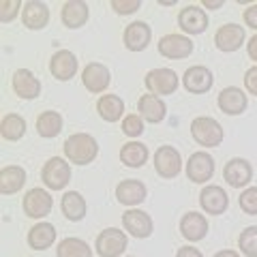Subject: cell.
Returning a JSON list of instances; mask_svg holds the SVG:
<instances>
[{"mask_svg": "<svg viewBox=\"0 0 257 257\" xmlns=\"http://www.w3.org/2000/svg\"><path fill=\"white\" fill-rule=\"evenodd\" d=\"M64 157L73 165H88L99 155V142L90 133H73L64 142Z\"/></svg>", "mask_w": 257, "mask_h": 257, "instance_id": "obj_1", "label": "cell"}, {"mask_svg": "<svg viewBox=\"0 0 257 257\" xmlns=\"http://www.w3.org/2000/svg\"><path fill=\"white\" fill-rule=\"evenodd\" d=\"M191 135H193V140L204 148H216V146H221L225 140V131L219 124V120H214L210 116H197L193 120Z\"/></svg>", "mask_w": 257, "mask_h": 257, "instance_id": "obj_2", "label": "cell"}, {"mask_svg": "<svg viewBox=\"0 0 257 257\" xmlns=\"http://www.w3.org/2000/svg\"><path fill=\"white\" fill-rule=\"evenodd\" d=\"M126 244H128L126 231L118 227H107L96 236L94 251L99 257H120L126 251Z\"/></svg>", "mask_w": 257, "mask_h": 257, "instance_id": "obj_3", "label": "cell"}, {"mask_svg": "<svg viewBox=\"0 0 257 257\" xmlns=\"http://www.w3.org/2000/svg\"><path fill=\"white\" fill-rule=\"evenodd\" d=\"M41 180L50 191H62L71 182V165L67 159L52 157L41 170Z\"/></svg>", "mask_w": 257, "mask_h": 257, "instance_id": "obj_4", "label": "cell"}, {"mask_svg": "<svg viewBox=\"0 0 257 257\" xmlns=\"http://www.w3.org/2000/svg\"><path fill=\"white\" fill-rule=\"evenodd\" d=\"M144 84H146L148 92L155 94V96H167V94H174L176 88H178V75H176L174 69H152L146 73V79H144Z\"/></svg>", "mask_w": 257, "mask_h": 257, "instance_id": "obj_5", "label": "cell"}, {"mask_svg": "<svg viewBox=\"0 0 257 257\" xmlns=\"http://www.w3.org/2000/svg\"><path fill=\"white\" fill-rule=\"evenodd\" d=\"M155 172L165 180L176 178L182 172V157L174 146H159L155 152Z\"/></svg>", "mask_w": 257, "mask_h": 257, "instance_id": "obj_6", "label": "cell"}, {"mask_svg": "<svg viewBox=\"0 0 257 257\" xmlns=\"http://www.w3.org/2000/svg\"><path fill=\"white\" fill-rule=\"evenodd\" d=\"M24 212H26V216H30V219H45L47 214L52 212L54 208V199L50 195V191L47 189H30L26 195H24Z\"/></svg>", "mask_w": 257, "mask_h": 257, "instance_id": "obj_7", "label": "cell"}, {"mask_svg": "<svg viewBox=\"0 0 257 257\" xmlns=\"http://www.w3.org/2000/svg\"><path fill=\"white\" fill-rule=\"evenodd\" d=\"M159 54L170 60H184L193 54V41L187 35H165L159 39Z\"/></svg>", "mask_w": 257, "mask_h": 257, "instance_id": "obj_8", "label": "cell"}, {"mask_svg": "<svg viewBox=\"0 0 257 257\" xmlns=\"http://www.w3.org/2000/svg\"><path fill=\"white\" fill-rule=\"evenodd\" d=\"M122 227L126 234H131L133 238H150L152 229H155V223H152L150 214L140 210V208H128L126 212H122Z\"/></svg>", "mask_w": 257, "mask_h": 257, "instance_id": "obj_9", "label": "cell"}, {"mask_svg": "<svg viewBox=\"0 0 257 257\" xmlns=\"http://www.w3.org/2000/svg\"><path fill=\"white\" fill-rule=\"evenodd\" d=\"M214 176V159L208 152H193L187 161V178L195 184H204Z\"/></svg>", "mask_w": 257, "mask_h": 257, "instance_id": "obj_10", "label": "cell"}, {"mask_svg": "<svg viewBox=\"0 0 257 257\" xmlns=\"http://www.w3.org/2000/svg\"><path fill=\"white\" fill-rule=\"evenodd\" d=\"M223 178H225V182H227L229 187L244 189L246 184L253 180V167H251V163H248L246 159L234 157V159H229L227 163H225Z\"/></svg>", "mask_w": 257, "mask_h": 257, "instance_id": "obj_11", "label": "cell"}, {"mask_svg": "<svg viewBox=\"0 0 257 257\" xmlns=\"http://www.w3.org/2000/svg\"><path fill=\"white\" fill-rule=\"evenodd\" d=\"M178 26L184 35H202L208 28V13L199 5H187L178 13Z\"/></svg>", "mask_w": 257, "mask_h": 257, "instance_id": "obj_12", "label": "cell"}, {"mask_svg": "<svg viewBox=\"0 0 257 257\" xmlns=\"http://www.w3.org/2000/svg\"><path fill=\"white\" fill-rule=\"evenodd\" d=\"M199 206H202V210L206 214L219 216L229 208V195L219 184H208L199 193Z\"/></svg>", "mask_w": 257, "mask_h": 257, "instance_id": "obj_13", "label": "cell"}, {"mask_svg": "<svg viewBox=\"0 0 257 257\" xmlns=\"http://www.w3.org/2000/svg\"><path fill=\"white\" fill-rule=\"evenodd\" d=\"M214 84V77H212V71L204 67V64H195L184 71L182 75V86L184 90L191 92V94H204L212 88Z\"/></svg>", "mask_w": 257, "mask_h": 257, "instance_id": "obj_14", "label": "cell"}, {"mask_svg": "<svg viewBox=\"0 0 257 257\" xmlns=\"http://www.w3.org/2000/svg\"><path fill=\"white\" fill-rule=\"evenodd\" d=\"M111 82L109 69L101 62H88L86 69L82 71V84L88 92L92 94H101L107 90V86Z\"/></svg>", "mask_w": 257, "mask_h": 257, "instance_id": "obj_15", "label": "cell"}, {"mask_svg": "<svg viewBox=\"0 0 257 257\" xmlns=\"http://www.w3.org/2000/svg\"><path fill=\"white\" fill-rule=\"evenodd\" d=\"M216 105H219V109L223 111V114L238 116L248 107V96H246V92L242 90V88L227 86V88H223V90L219 92Z\"/></svg>", "mask_w": 257, "mask_h": 257, "instance_id": "obj_16", "label": "cell"}, {"mask_svg": "<svg viewBox=\"0 0 257 257\" xmlns=\"http://www.w3.org/2000/svg\"><path fill=\"white\" fill-rule=\"evenodd\" d=\"M244 28L240 24H225L216 30L214 35V45L219 52H225V54H231V52H238L240 47L244 43Z\"/></svg>", "mask_w": 257, "mask_h": 257, "instance_id": "obj_17", "label": "cell"}, {"mask_svg": "<svg viewBox=\"0 0 257 257\" xmlns=\"http://www.w3.org/2000/svg\"><path fill=\"white\" fill-rule=\"evenodd\" d=\"M11 86H13L15 94L24 101H32L41 94V82H39V77L32 73L30 69H18L15 71L13 79H11Z\"/></svg>", "mask_w": 257, "mask_h": 257, "instance_id": "obj_18", "label": "cell"}, {"mask_svg": "<svg viewBox=\"0 0 257 257\" xmlns=\"http://www.w3.org/2000/svg\"><path fill=\"white\" fill-rule=\"evenodd\" d=\"M77 69H79V62L75 58V54L69 50H58L50 60V73L58 82H69L71 77H75Z\"/></svg>", "mask_w": 257, "mask_h": 257, "instance_id": "obj_19", "label": "cell"}, {"mask_svg": "<svg viewBox=\"0 0 257 257\" xmlns=\"http://www.w3.org/2000/svg\"><path fill=\"white\" fill-rule=\"evenodd\" d=\"M150 39H152V30L146 22H131L124 28L122 43L128 52H144L150 45Z\"/></svg>", "mask_w": 257, "mask_h": 257, "instance_id": "obj_20", "label": "cell"}, {"mask_svg": "<svg viewBox=\"0 0 257 257\" xmlns=\"http://www.w3.org/2000/svg\"><path fill=\"white\" fill-rule=\"evenodd\" d=\"M148 197V189L142 180L135 178H126L116 187V199L122 206H140L142 202H146Z\"/></svg>", "mask_w": 257, "mask_h": 257, "instance_id": "obj_21", "label": "cell"}, {"mask_svg": "<svg viewBox=\"0 0 257 257\" xmlns=\"http://www.w3.org/2000/svg\"><path fill=\"white\" fill-rule=\"evenodd\" d=\"M22 24L28 30H43L47 24H50V9H47V5L39 3V0H28V3H24Z\"/></svg>", "mask_w": 257, "mask_h": 257, "instance_id": "obj_22", "label": "cell"}, {"mask_svg": "<svg viewBox=\"0 0 257 257\" xmlns=\"http://www.w3.org/2000/svg\"><path fill=\"white\" fill-rule=\"evenodd\" d=\"M180 234H182V238H187L189 242H199V240H204L208 234V219L202 212H195V210L182 214Z\"/></svg>", "mask_w": 257, "mask_h": 257, "instance_id": "obj_23", "label": "cell"}, {"mask_svg": "<svg viewBox=\"0 0 257 257\" xmlns=\"http://www.w3.org/2000/svg\"><path fill=\"white\" fill-rule=\"evenodd\" d=\"M90 18V9L82 0H67L60 9V20L69 30H77Z\"/></svg>", "mask_w": 257, "mask_h": 257, "instance_id": "obj_24", "label": "cell"}, {"mask_svg": "<svg viewBox=\"0 0 257 257\" xmlns=\"http://www.w3.org/2000/svg\"><path fill=\"white\" fill-rule=\"evenodd\" d=\"M138 111L140 116L146 120V122H152L157 124L161 120H165L167 116V105L161 96H155V94H142L140 101H138Z\"/></svg>", "mask_w": 257, "mask_h": 257, "instance_id": "obj_25", "label": "cell"}, {"mask_svg": "<svg viewBox=\"0 0 257 257\" xmlns=\"http://www.w3.org/2000/svg\"><path fill=\"white\" fill-rule=\"evenodd\" d=\"M26 240H28V246L35 248V251H47L56 240V227L52 223L41 221V223L32 225V227L28 229Z\"/></svg>", "mask_w": 257, "mask_h": 257, "instance_id": "obj_26", "label": "cell"}, {"mask_svg": "<svg viewBox=\"0 0 257 257\" xmlns=\"http://www.w3.org/2000/svg\"><path fill=\"white\" fill-rule=\"evenodd\" d=\"M60 210L69 221H73V223L82 221L86 216V212H88L86 197L79 191H67L60 199Z\"/></svg>", "mask_w": 257, "mask_h": 257, "instance_id": "obj_27", "label": "cell"}, {"mask_svg": "<svg viewBox=\"0 0 257 257\" xmlns=\"http://www.w3.org/2000/svg\"><path fill=\"white\" fill-rule=\"evenodd\" d=\"M148 146L142 142H126L122 144V148H120V161H122V165L131 167V170H138V167H144L148 161Z\"/></svg>", "mask_w": 257, "mask_h": 257, "instance_id": "obj_28", "label": "cell"}, {"mask_svg": "<svg viewBox=\"0 0 257 257\" xmlns=\"http://www.w3.org/2000/svg\"><path fill=\"white\" fill-rule=\"evenodd\" d=\"M26 184V170L20 165H7L0 172V193L3 195H13Z\"/></svg>", "mask_w": 257, "mask_h": 257, "instance_id": "obj_29", "label": "cell"}, {"mask_svg": "<svg viewBox=\"0 0 257 257\" xmlns=\"http://www.w3.org/2000/svg\"><path fill=\"white\" fill-rule=\"evenodd\" d=\"M96 111L105 122H118L124 111V101L118 94H103L96 101Z\"/></svg>", "mask_w": 257, "mask_h": 257, "instance_id": "obj_30", "label": "cell"}, {"mask_svg": "<svg viewBox=\"0 0 257 257\" xmlns=\"http://www.w3.org/2000/svg\"><path fill=\"white\" fill-rule=\"evenodd\" d=\"M60 131H62V116L58 114V111L45 109V111L39 114V118H37V133L41 135V138L52 140Z\"/></svg>", "mask_w": 257, "mask_h": 257, "instance_id": "obj_31", "label": "cell"}, {"mask_svg": "<svg viewBox=\"0 0 257 257\" xmlns=\"http://www.w3.org/2000/svg\"><path fill=\"white\" fill-rule=\"evenodd\" d=\"M0 135L7 142H18L26 135V120L20 114H7L0 120Z\"/></svg>", "mask_w": 257, "mask_h": 257, "instance_id": "obj_32", "label": "cell"}, {"mask_svg": "<svg viewBox=\"0 0 257 257\" xmlns=\"http://www.w3.org/2000/svg\"><path fill=\"white\" fill-rule=\"evenodd\" d=\"M58 257H92V248L82 238H64L56 246Z\"/></svg>", "mask_w": 257, "mask_h": 257, "instance_id": "obj_33", "label": "cell"}, {"mask_svg": "<svg viewBox=\"0 0 257 257\" xmlns=\"http://www.w3.org/2000/svg\"><path fill=\"white\" fill-rule=\"evenodd\" d=\"M238 246L242 255L246 257H257V225H251V227L242 229V234L238 238Z\"/></svg>", "mask_w": 257, "mask_h": 257, "instance_id": "obj_34", "label": "cell"}, {"mask_svg": "<svg viewBox=\"0 0 257 257\" xmlns=\"http://www.w3.org/2000/svg\"><path fill=\"white\" fill-rule=\"evenodd\" d=\"M122 133L126 135V138H140V135L144 133V118L140 114H128L122 118Z\"/></svg>", "mask_w": 257, "mask_h": 257, "instance_id": "obj_35", "label": "cell"}, {"mask_svg": "<svg viewBox=\"0 0 257 257\" xmlns=\"http://www.w3.org/2000/svg\"><path fill=\"white\" fill-rule=\"evenodd\" d=\"M238 204L244 214L257 216V187H246L242 191V195L238 197Z\"/></svg>", "mask_w": 257, "mask_h": 257, "instance_id": "obj_36", "label": "cell"}, {"mask_svg": "<svg viewBox=\"0 0 257 257\" xmlns=\"http://www.w3.org/2000/svg\"><path fill=\"white\" fill-rule=\"evenodd\" d=\"M20 9H24L20 0H3L0 3V20H3V24L13 22L20 15Z\"/></svg>", "mask_w": 257, "mask_h": 257, "instance_id": "obj_37", "label": "cell"}, {"mask_svg": "<svg viewBox=\"0 0 257 257\" xmlns=\"http://www.w3.org/2000/svg\"><path fill=\"white\" fill-rule=\"evenodd\" d=\"M109 5L118 15H131L142 7V0H111Z\"/></svg>", "mask_w": 257, "mask_h": 257, "instance_id": "obj_38", "label": "cell"}, {"mask_svg": "<svg viewBox=\"0 0 257 257\" xmlns=\"http://www.w3.org/2000/svg\"><path fill=\"white\" fill-rule=\"evenodd\" d=\"M244 88L248 94H255L257 96V64L251 69H246L244 73Z\"/></svg>", "mask_w": 257, "mask_h": 257, "instance_id": "obj_39", "label": "cell"}, {"mask_svg": "<svg viewBox=\"0 0 257 257\" xmlns=\"http://www.w3.org/2000/svg\"><path fill=\"white\" fill-rule=\"evenodd\" d=\"M244 24H246L248 28L257 30V3L251 5L248 9H244Z\"/></svg>", "mask_w": 257, "mask_h": 257, "instance_id": "obj_40", "label": "cell"}, {"mask_svg": "<svg viewBox=\"0 0 257 257\" xmlns=\"http://www.w3.org/2000/svg\"><path fill=\"white\" fill-rule=\"evenodd\" d=\"M176 257H204V255H202V251H199V248L187 244V246H180V248H178Z\"/></svg>", "mask_w": 257, "mask_h": 257, "instance_id": "obj_41", "label": "cell"}, {"mask_svg": "<svg viewBox=\"0 0 257 257\" xmlns=\"http://www.w3.org/2000/svg\"><path fill=\"white\" fill-rule=\"evenodd\" d=\"M246 54H248V58L257 62V35H253L251 39H248V43H246Z\"/></svg>", "mask_w": 257, "mask_h": 257, "instance_id": "obj_42", "label": "cell"}, {"mask_svg": "<svg viewBox=\"0 0 257 257\" xmlns=\"http://www.w3.org/2000/svg\"><path fill=\"white\" fill-rule=\"evenodd\" d=\"M223 5H225L223 0H204V3H202V7H206L208 11H212V9H221Z\"/></svg>", "mask_w": 257, "mask_h": 257, "instance_id": "obj_43", "label": "cell"}, {"mask_svg": "<svg viewBox=\"0 0 257 257\" xmlns=\"http://www.w3.org/2000/svg\"><path fill=\"white\" fill-rule=\"evenodd\" d=\"M214 257H242V255L236 253V251H231V248H225V251H219Z\"/></svg>", "mask_w": 257, "mask_h": 257, "instance_id": "obj_44", "label": "cell"}, {"mask_svg": "<svg viewBox=\"0 0 257 257\" xmlns=\"http://www.w3.org/2000/svg\"><path fill=\"white\" fill-rule=\"evenodd\" d=\"M128 257H133V255H128Z\"/></svg>", "mask_w": 257, "mask_h": 257, "instance_id": "obj_45", "label": "cell"}]
</instances>
